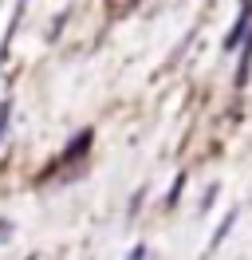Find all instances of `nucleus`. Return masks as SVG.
Returning a JSON list of instances; mask_svg holds the SVG:
<instances>
[{
    "label": "nucleus",
    "mask_w": 252,
    "mask_h": 260,
    "mask_svg": "<svg viewBox=\"0 0 252 260\" xmlns=\"http://www.w3.org/2000/svg\"><path fill=\"white\" fill-rule=\"evenodd\" d=\"M142 197H146V185H142L138 193H134V201H130V213H126V217H130V221H134V217H138V209H142Z\"/></svg>",
    "instance_id": "obj_9"
},
{
    "label": "nucleus",
    "mask_w": 252,
    "mask_h": 260,
    "mask_svg": "<svg viewBox=\"0 0 252 260\" xmlns=\"http://www.w3.org/2000/svg\"><path fill=\"white\" fill-rule=\"evenodd\" d=\"M244 51H240V63H236V87H248V71H252V32H244Z\"/></svg>",
    "instance_id": "obj_3"
},
{
    "label": "nucleus",
    "mask_w": 252,
    "mask_h": 260,
    "mask_svg": "<svg viewBox=\"0 0 252 260\" xmlns=\"http://www.w3.org/2000/svg\"><path fill=\"white\" fill-rule=\"evenodd\" d=\"M217 189H220L217 181H209V185H205L201 201H197V209H201V213H209V209H213V201H217Z\"/></svg>",
    "instance_id": "obj_6"
},
{
    "label": "nucleus",
    "mask_w": 252,
    "mask_h": 260,
    "mask_svg": "<svg viewBox=\"0 0 252 260\" xmlns=\"http://www.w3.org/2000/svg\"><path fill=\"white\" fill-rule=\"evenodd\" d=\"M248 24H252V0H244L240 4V16H236V24H233V32L225 36V51H233L240 40H244V32H248Z\"/></svg>",
    "instance_id": "obj_1"
},
{
    "label": "nucleus",
    "mask_w": 252,
    "mask_h": 260,
    "mask_svg": "<svg viewBox=\"0 0 252 260\" xmlns=\"http://www.w3.org/2000/svg\"><path fill=\"white\" fill-rule=\"evenodd\" d=\"M8 126H12V99L0 103V142L8 138Z\"/></svg>",
    "instance_id": "obj_5"
},
{
    "label": "nucleus",
    "mask_w": 252,
    "mask_h": 260,
    "mask_svg": "<svg viewBox=\"0 0 252 260\" xmlns=\"http://www.w3.org/2000/svg\"><path fill=\"white\" fill-rule=\"evenodd\" d=\"M91 142H94V134H91V130H79V134H75V142L63 150V166H67V162H75V158H83V154L91 150Z\"/></svg>",
    "instance_id": "obj_4"
},
{
    "label": "nucleus",
    "mask_w": 252,
    "mask_h": 260,
    "mask_svg": "<svg viewBox=\"0 0 252 260\" xmlns=\"http://www.w3.org/2000/svg\"><path fill=\"white\" fill-rule=\"evenodd\" d=\"M146 256H150V244H146V241H138L130 252H126V260H146Z\"/></svg>",
    "instance_id": "obj_8"
},
{
    "label": "nucleus",
    "mask_w": 252,
    "mask_h": 260,
    "mask_svg": "<svg viewBox=\"0 0 252 260\" xmlns=\"http://www.w3.org/2000/svg\"><path fill=\"white\" fill-rule=\"evenodd\" d=\"M236 221H240V209H229V213H225V221L217 225V233L209 237V252H217L220 244L229 241V233H233V225H236Z\"/></svg>",
    "instance_id": "obj_2"
},
{
    "label": "nucleus",
    "mask_w": 252,
    "mask_h": 260,
    "mask_svg": "<svg viewBox=\"0 0 252 260\" xmlns=\"http://www.w3.org/2000/svg\"><path fill=\"white\" fill-rule=\"evenodd\" d=\"M181 185H185V174H177V181H173V189H170V197H166V205H177V197H181Z\"/></svg>",
    "instance_id": "obj_7"
}]
</instances>
